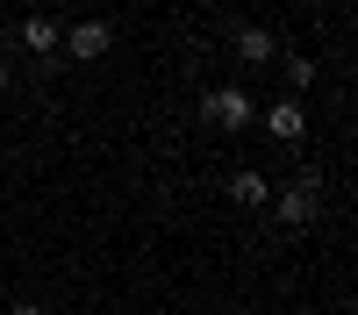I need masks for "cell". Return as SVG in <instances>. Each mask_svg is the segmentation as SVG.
<instances>
[{
  "instance_id": "6da1fadb",
  "label": "cell",
  "mask_w": 358,
  "mask_h": 315,
  "mask_svg": "<svg viewBox=\"0 0 358 315\" xmlns=\"http://www.w3.org/2000/svg\"><path fill=\"white\" fill-rule=\"evenodd\" d=\"M251 115H258V108H251L244 86H215V94L201 101V122H215V129H229V136H236V129H251Z\"/></svg>"
},
{
  "instance_id": "7a4b0ae2",
  "label": "cell",
  "mask_w": 358,
  "mask_h": 315,
  "mask_svg": "<svg viewBox=\"0 0 358 315\" xmlns=\"http://www.w3.org/2000/svg\"><path fill=\"white\" fill-rule=\"evenodd\" d=\"M273 208H280V222H294V229H308L315 215H322V180L315 172H301L287 193H273Z\"/></svg>"
},
{
  "instance_id": "3957f363",
  "label": "cell",
  "mask_w": 358,
  "mask_h": 315,
  "mask_svg": "<svg viewBox=\"0 0 358 315\" xmlns=\"http://www.w3.org/2000/svg\"><path fill=\"white\" fill-rule=\"evenodd\" d=\"M65 50L79 57V65H94V57L115 50V29H108V22H72V29H65Z\"/></svg>"
},
{
  "instance_id": "277c9868",
  "label": "cell",
  "mask_w": 358,
  "mask_h": 315,
  "mask_svg": "<svg viewBox=\"0 0 358 315\" xmlns=\"http://www.w3.org/2000/svg\"><path fill=\"white\" fill-rule=\"evenodd\" d=\"M15 43H22V50H29V57H50V50H57V43H65V29H57V22H50V15H29V22H22V29H15Z\"/></svg>"
},
{
  "instance_id": "5b68a950",
  "label": "cell",
  "mask_w": 358,
  "mask_h": 315,
  "mask_svg": "<svg viewBox=\"0 0 358 315\" xmlns=\"http://www.w3.org/2000/svg\"><path fill=\"white\" fill-rule=\"evenodd\" d=\"M265 129H273L280 143H301V136H308V115H301V101H280V108H265Z\"/></svg>"
},
{
  "instance_id": "8992f818",
  "label": "cell",
  "mask_w": 358,
  "mask_h": 315,
  "mask_svg": "<svg viewBox=\"0 0 358 315\" xmlns=\"http://www.w3.org/2000/svg\"><path fill=\"white\" fill-rule=\"evenodd\" d=\"M236 57H244V65H273L280 36H273V29H236Z\"/></svg>"
},
{
  "instance_id": "52a82bcc",
  "label": "cell",
  "mask_w": 358,
  "mask_h": 315,
  "mask_svg": "<svg viewBox=\"0 0 358 315\" xmlns=\"http://www.w3.org/2000/svg\"><path fill=\"white\" fill-rule=\"evenodd\" d=\"M229 200H236V208H265V200H273V180H265V172H236Z\"/></svg>"
},
{
  "instance_id": "ba28073f",
  "label": "cell",
  "mask_w": 358,
  "mask_h": 315,
  "mask_svg": "<svg viewBox=\"0 0 358 315\" xmlns=\"http://www.w3.org/2000/svg\"><path fill=\"white\" fill-rule=\"evenodd\" d=\"M280 72H287V86H294V94H308V86H315V57H301V50H294Z\"/></svg>"
},
{
  "instance_id": "9c48e42d",
  "label": "cell",
  "mask_w": 358,
  "mask_h": 315,
  "mask_svg": "<svg viewBox=\"0 0 358 315\" xmlns=\"http://www.w3.org/2000/svg\"><path fill=\"white\" fill-rule=\"evenodd\" d=\"M8 86H15V79H8V65H0V94H8Z\"/></svg>"
},
{
  "instance_id": "30bf717a",
  "label": "cell",
  "mask_w": 358,
  "mask_h": 315,
  "mask_svg": "<svg viewBox=\"0 0 358 315\" xmlns=\"http://www.w3.org/2000/svg\"><path fill=\"white\" fill-rule=\"evenodd\" d=\"M8 315H43V308H8Z\"/></svg>"
}]
</instances>
